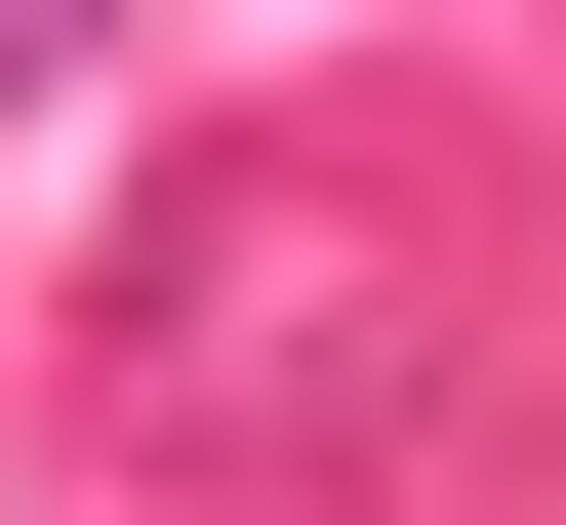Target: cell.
Listing matches in <instances>:
<instances>
[{"label": "cell", "instance_id": "obj_1", "mask_svg": "<svg viewBox=\"0 0 566 525\" xmlns=\"http://www.w3.org/2000/svg\"><path fill=\"white\" fill-rule=\"evenodd\" d=\"M41 41H122V0H0V82H41Z\"/></svg>", "mask_w": 566, "mask_h": 525}]
</instances>
